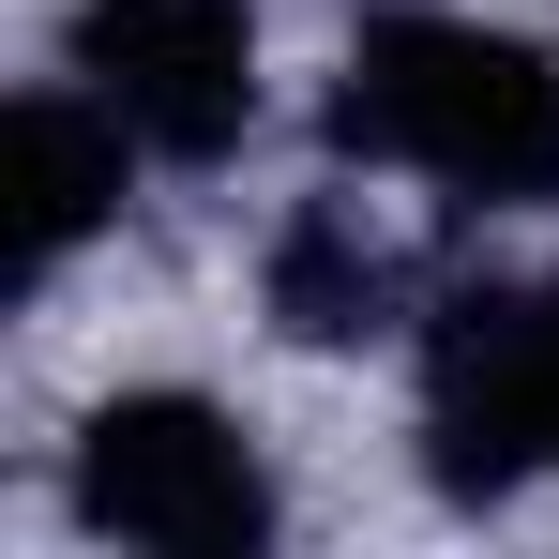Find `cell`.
I'll list each match as a JSON object with an SVG mask.
<instances>
[{
	"mask_svg": "<svg viewBox=\"0 0 559 559\" xmlns=\"http://www.w3.org/2000/svg\"><path fill=\"white\" fill-rule=\"evenodd\" d=\"M333 152L439 212H559V31H499L454 0H364L333 46Z\"/></svg>",
	"mask_w": 559,
	"mask_h": 559,
	"instance_id": "6da1fadb",
	"label": "cell"
},
{
	"mask_svg": "<svg viewBox=\"0 0 559 559\" xmlns=\"http://www.w3.org/2000/svg\"><path fill=\"white\" fill-rule=\"evenodd\" d=\"M61 514L92 545H136V559H258L287 530V484H273V439L197 393V378H136V393H92L76 439H61Z\"/></svg>",
	"mask_w": 559,
	"mask_h": 559,
	"instance_id": "7a4b0ae2",
	"label": "cell"
},
{
	"mask_svg": "<svg viewBox=\"0 0 559 559\" xmlns=\"http://www.w3.org/2000/svg\"><path fill=\"white\" fill-rule=\"evenodd\" d=\"M408 439L454 514L559 468V273H468L408 318Z\"/></svg>",
	"mask_w": 559,
	"mask_h": 559,
	"instance_id": "3957f363",
	"label": "cell"
},
{
	"mask_svg": "<svg viewBox=\"0 0 559 559\" xmlns=\"http://www.w3.org/2000/svg\"><path fill=\"white\" fill-rule=\"evenodd\" d=\"M61 76H76L152 167H227V152L273 121L258 0H76V15H61Z\"/></svg>",
	"mask_w": 559,
	"mask_h": 559,
	"instance_id": "277c9868",
	"label": "cell"
},
{
	"mask_svg": "<svg viewBox=\"0 0 559 559\" xmlns=\"http://www.w3.org/2000/svg\"><path fill=\"white\" fill-rule=\"evenodd\" d=\"M136 136L106 121L76 76H31L15 92V121H0V212H15V287H61L76 258H92L106 227L136 212Z\"/></svg>",
	"mask_w": 559,
	"mask_h": 559,
	"instance_id": "5b68a950",
	"label": "cell"
},
{
	"mask_svg": "<svg viewBox=\"0 0 559 559\" xmlns=\"http://www.w3.org/2000/svg\"><path fill=\"white\" fill-rule=\"evenodd\" d=\"M258 302H273L287 348H378V333L424 318L408 302V258H393V227H378L364 197H302L273 227V258H258Z\"/></svg>",
	"mask_w": 559,
	"mask_h": 559,
	"instance_id": "8992f818",
	"label": "cell"
},
{
	"mask_svg": "<svg viewBox=\"0 0 559 559\" xmlns=\"http://www.w3.org/2000/svg\"><path fill=\"white\" fill-rule=\"evenodd\" d=\"M545 15H559V0H545Z\"/></svg>",
	"mask_w": 559,
	"mask_h": 559,
	"instance_id": "52a82bcc",
	"label": "cell"
}]
</instances>
